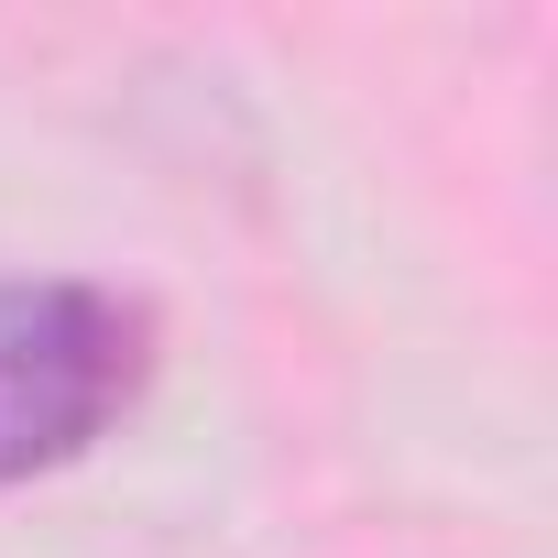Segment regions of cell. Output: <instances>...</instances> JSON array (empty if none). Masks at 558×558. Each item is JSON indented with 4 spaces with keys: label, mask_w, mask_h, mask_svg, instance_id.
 I'll list each match as a JSON object with an SVG mask.
<instances>
[{
    "label": "cell",
    "mask_w": 558,
    "mask_h": 558,
    "mask_svg": "<svg viewBox=\"0 0 558 558\" xmlns=\"http://www.w3.org/2000/svg\"><path fill=\"white\" fill-rule=\"evenodd\" d=\"M165 329L99 274H0V493L77 471L154 395Z\"/></svg>",
    "instance_id": "6da1fadb"
}]
</instances>
